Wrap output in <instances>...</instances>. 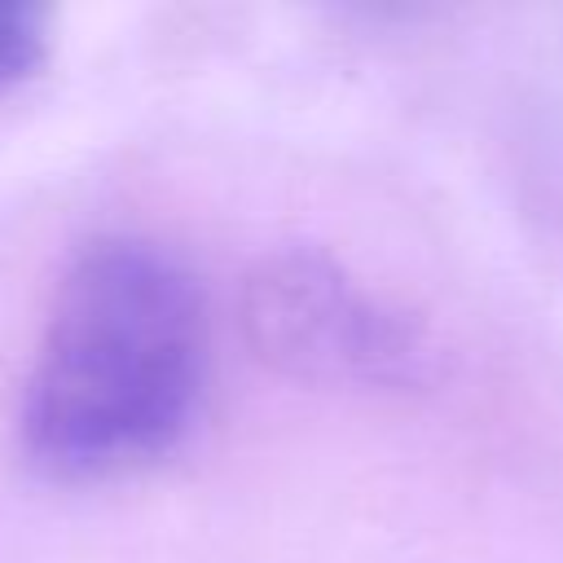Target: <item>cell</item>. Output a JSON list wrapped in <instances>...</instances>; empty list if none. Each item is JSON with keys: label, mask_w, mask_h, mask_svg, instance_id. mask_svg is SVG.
Instances as JSON below:
<instances>
[{"label": "cell", "mask_w": 563, "mask_h": 563, "mask_svg": "<svg viewBox=\"0 0 563 563\" xmlns=\"http://www.w3.org/2000/svg\"><path fill=\"white\" fill-rule=\"evenodd\" d=\"M198 387L194 273L150 238L106 233L57 277L18 400V435L40 466L110 471L172 444Z\"/></svg>", "instance_id": "cell-1"}, {"label": "cell", "mask_w": 563, "mask_h": 563, "mask_svg": "<svg viewBox=\"0 0 563 563\" xmlns=\"http://www.w3.org/2000/svg\"><path fill=\"white\" fill-rule=\"evenodd\" d=\"M242 330L264 361L312 383L405 391L431 378L427 330L312 246H282L242 277Z\"/></svg>", "instance_id": "cell-2"}, {"label": "cell", "mask_w": 563, "mask_h": 563, "mask_svg": "<svg viewBox=\"0 0 563 563\" xmlns=\"http://www.w3.org/2000/svg\"><path fill=\"white\" fill-rule=\"evenodd\" d=\"M44 48V9L26 0H0V84L18 79Z\"/></svg>", "instance_id": "cell-3"}]
</instances>
